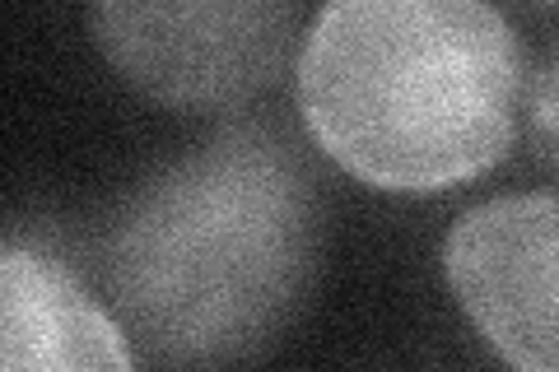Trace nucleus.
Returning a JSON list of instances; mask_svg holds the SVG:
<instances>
[{
    "label": "nucleus",
    "instance_id": "obj_1",
    "mask_svg": "<svg viewBox=\"0 0 559 372\" xmlns=\"http://www.w3.org/2000/svg\"><path fill=\"white\" fill-rule=\"evenodd\" d=\"M326 252L318 177L285 135L229 127L173 158L108 233L112 316L168 372L261 359L312 303Z\"/></svg>",
    "mask_w": 559,
    "mask_h": 372
},
{
    "label": "nucleus",
    "instance_id": "obj_2",
    "mask_svg": "<svg viewBox=\"0 0 559 372\" xmlns=\"http://www.w3.org/2000/svg\"><path fill=\"white\" fill-rule=\"evenodd\" d=\"M299 112L364 187L439 196L503 164L527 112V47L480 0H336L308 24Z\"/></svg>",
    "mask_w": 559,
    "mask_h": 372
},
{
    "label": "nucleus",
    "instance_id": "obj_3",
    "mask_svg": "<svg viewBox=\"0 0 559 372\" xmlns=\"http://www.w3.org/2000/svg\"><path fill=\"white\" fill-rule=\"evenodd\" d=\"M90 38L140 98L178 112H234L294 70L304 10L289 0H103Z\"/></svg>",
    "mask_w": 559,
    "mask_h": 372
},
{
    "label": "nucleus",
    "instance_id": "obj_4",
    "mask_svg": "<svg viewBox=\"0 0 559 372\" xmlns=\"http://www.w3.org/2000/svg\"><path fill=\"white\" fill-rule=\"evenodd\" d=\"M559 205L550 191L471 205L443 242V275L513 372H555Z\"/></svg>",
    "mask_w": 559,
    "mask_h": 372
},
{
    "label": "nucleus",
    "instance_id": "obj_5",
    "mask_svg": "<svg viewBox=\"0 0 559 372\" xmlns=\"http://www.w3.org/2000/svg\"><path fill=\"white\" fill-rule=\"evenodd\" d=\"M0 372H140L98 298L28 247H0Z\"/></svg>",
    "mask_w": 559,
    "mask_h": 372
},
{
    "label": "nucleus",
    "instance_id": "obj_6",
    "mask_svg": "<svg viewBox=\"0 0 559 372\" xmlns=\"http://www.w3.org/2000/svg\"><path fill=\"white\" fill-rule=\"evenodd\" d=\"M536 131H540V154L550 158V145H555V61L540 65L536 75Z\"/></svg>",
    "mask_w": 559,
    "mask_h": 372
}]
</instances>
